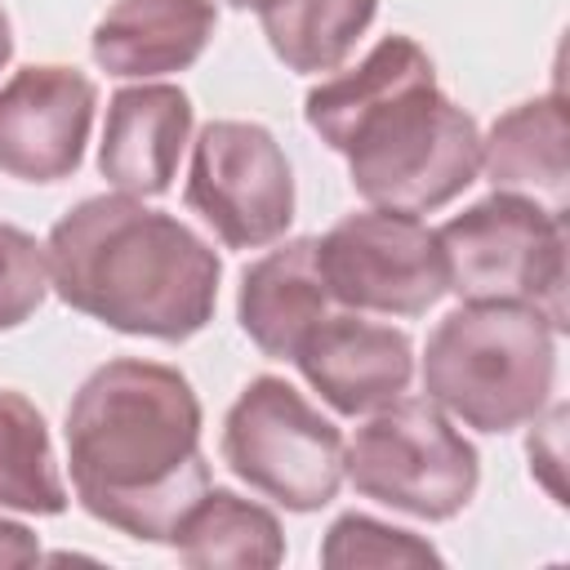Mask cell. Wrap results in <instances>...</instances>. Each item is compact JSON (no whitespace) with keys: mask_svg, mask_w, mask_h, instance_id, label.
I'll list each match as a JSON object with an SVG mask.
<instances>
[{"mask_svg":"<svg viewBox=\"0 0 570 570\" xmlns=\"http://www.w3.org/2000/svg\"><path fill=\"white\" fill-rule=\"evenodd\" d=\"M330 303L334 298L316 263V236H298L240 272L236 316L263 356L294 361L298 343L330 316Z\"/></svg>","mask_w":570,"mask_h":570,"instance_id":"14","label":"cell"},{"mask_svg":"<svg viewBox=\"0 0 570 570\" xmlns=\"http://www.w3.org/2000/svg\"><path fill=\"white\" fill-rule=\"evenodd\" d=\"M9 58H13V31H9V13L0 9V71H4Z\"/></svg>","mask_w":570,"mask_h":570,"instance_id":"23","label":"cell"},{"mask_svg":"<svg viewBox=\"0 0 570 570\" xmlns=\"http://www.w3.org/2000/svg\"><path fill=\"white\" fill-rule=\"evenodd\" d=\"M321 566H330V570H356V566L405 570V566H441V552L428 539H419L414 530H396L365 512H343L325 530Z\"/></svg>","mask_w":570,"mask_h":570,"instance_id":"20","label":"cell"},{"mask_svg":"<svg viewBox=\"0 0 570 570\" xmlns=\"http://www.w3.org/2000/svg\"><path fill=\"white\" fill-rule=\"evenodd\" d=\"M428 80H436L428 49L410 36H383L352 71H338V76L321 80L316 89H307L303 120L330 151H338L361 116H370L387 98H396L414 85H428Z\"/></svg>","mask_w":570,"mask_h":570,"instance_id":"16","label":"cell"},{"mask_svg":"<svg viewBox=\"0 0 570 570\" xmlns=\"http://www.w3.org/2000/svg\"><path fill=\"white\" fill-rule=\"evenodd\" d=\"M214 0H116L94 36L89 53L107 76L151 80L187 71L214 40Z\"/></svg>","mask_w":570,"mask_h":570,"instance_id":"13","label":"cell"},{"mask_svg":"<svg viewBox=\"0 0 570 570\" xmlns=\"http://www.w3.org/2000/svg\"><path fill=\"white\" fill-rule=\"evenodd\" d=\"M187 205L227 249H263L294 223V174L254 120H209L191 142Z\"/></svg>","mask_w":570,"mask_h":570,"instance_id":"9","label":"cell"},{"mask_svg":"<svg viewBox=\"0 0 570 570\" xmlns=\"http://www.w3.org/2000/svg\"><path fill=\"white\" fill-rule=\"evenodd\" d=\"M174 552L191 570H218V566H240V570H272L285 561V534L281 521L232 494V490H205L174 525L169 534Z\"/></svg>","mask_w":570,"mask_h":570,"instance_id":"17","label":"cell"},{"mask_svg":"<svg viewBox=\"0 0 570 570\" xmlns=\"http://www.w3.org/2000/svg\"><path fill=\"white\" fill-rule=\"evenodd\" d=\"M67 468L80 508L142 543H169L209 490L200 401L183 370L142 356L98 365L67 405Z\"/></svg>","mask_w":570,"mask_h":570,"instance_id":"1","label":"cell"},{"mask_svg":"<svg viewBox=\"0 0 570 570\" xmlns=\"http://www.w3.org/2000/svg\"><path fill=\"white\" fill-rule=\"evenodd\" d=\"M338 156H347V178L374 209L432 214L476 183L481 129L428 80L361 116Z\"/></svg>","mask_w":570,"mask_h":570,"instance_id":"4","label":"cell"},{"mask_svg":"<svg viewBox=\"0 0 570 570\" xmlns=\"http://www.w3.org/2000/svg\"><path fill=\"white\" fill-rule=\"evenodd\" d=\"M45 258L49 289L116 334L183 343L218 307V254L187 223L125 191L71 205L53 223Z\"/></svg>","mask_w":570,"mask_h":570,"instance_id":"2","label":"cell"},{"mask_svg":"<svg viewBox=\"0 0 570 570\" xmlns=\"http://www.w3.org/2000/svg\"><path fill=\"white\" fill-rule=\"evenodd\" d=\"M254 13L272 53L289 71L321 76L347 62L379 13V0H263Z\"/></svg>","mask_w":570,"mask_h":570,"instance_id":"18","label":"cell"},{"mask_svg":"<svg viewBox=\"0 0 570 570\" xmlns=\"http://www.w3.org/2000/svg\"><path fill=\"white\" fill-rule=\"evenodd\" d=\"M218 450L249 490L285 512H321L343 485V432L276 374L240 387Z\"/></svg>","mask_w":570,"mask_h":570,"instance_id":"7","label":"cell"},{"mask_svg":"<svg viewBox=\"0 0 570 570\" xmlns=\"http://www.w3.org/2000/svg\"><path fill=\"white\" fill-rule=\"evenodd\" d=\"M36 561H40V539L22 521L0 517V570H22Z\"/></svg>","mask_w":570,"mask_h":570,"instance_id":"22","label":"cell"},{"mask_svg":"<svg viewBox=\"0 0 570 570\" xmlns=\"http://www.w3.org/2000/svg\"><path fill=\"white\" fill-rule=\"evenodd\" d=\"M98 89L62 62H31L0 85V174L62 183L80 169Z\"/></svg>","mask_w":570,"mask_h":570,"instance_id":"10","label":"cell"},{"mask_svg":"<svg viewBox=\"0 0 570 570\" xmlns=\"http://www.w3.org/2000/svg\"><path fill=\"white\" fill-rule=\"evenodd\" d=\"M191 138V98L178 85L151 80L116 89L98 142V174L125 196H165L178 174V156Z\"/></svg>","mask_w":570,"mask_h":570,"instance_id":"12","label":"cell"},{"mask_svg":"<svg viewBox=\"0 0 570 570\" xmlns=\"http://www.w3.org/2000/svg\"><path fill=\"white\" fill-rule=\"evenodd\" d=\"M557 387V330L517 303H463L423 347V392L476 432L534 423Z\"/></svg>","mask_w":570,"mask_h":570,"instance_id":"3","label":"cell"},{"mask_svg":"<svg viewBox=\"0 0 570 570\" xmlns=\"http://www.w3.org/2000/svg\"><path fill=\"white\" fill-rule=\"evenodd\" d=\"M436 240L445 258V294H459L463 303L534 307L557 334L566 330V214L494 191L436 227Z\"/></svg>","mask_w":570,"mask_h":570,"instance_id":"5","label":"cell"},{"mask_svg":"<svg viewBox=\"0 0 570 570\" xmlns=\"http://www.w3.org/2000/svg\"><path fill=\"white\" fill-rule=\"evenodd\" d=\"M0 508L31 517L67 512V485L53 463L45 414L13 387H0Z\"/></svg>","mask_w":570,"mask_h":570,"instance_id":"19","label":"cell"},{"mask_svg":"<svg viewBox=\"0 0 570 570\" xmlns=\"http://www.w3.org/2000/svg\"><path fill=\"white\" fill-rule=\"evenodd\" d=\"M294 365L330 410L356 419L405 396L414 379V343L405 330L374 325L361 312H330L298 343Z\"/></svg>","mask_w":570,"mask_h":570,"instance_id":"11","label":"cell"},{"mask_svg":"<svg viewBox=\"0 0 570 570\" xmlns=\"http://www.w3.org/2000/svg\"><path fill=\"white\" fill-rule=\"evenodd\" d=\"M343 476L383 508L419 521H450L472 503L481 459L436 401L396 396L343 441Z\"/></svg>","mask_w":570,"mask_h":570,"instance_id":"6","label":"cell"},{"mask_svg":"<svg viewBox=\"0 0 570 570\" xmlns=\"http://www.w3.org/2000/svg\"><path fill=\"white\" fill-rule=\"evenodd\" d=\"M570 129H566V98L543 94L503 111L490 134L481 138V169L494 191L525 196L552 214H566V183H570Z\"/></svg>","mask_w":570,"mask_h":570,"instance_id":"15","label":"cell"},{"mask_svg":"<svg viewBox=\"0 0 570 570\" xmlns=\"http://www.w3.org/2000/svg\"><path fill=\"white\" fill-rule=\"evenodd\" d=\"M316 263L334 303L379 316H423L445 294L436 227L401 209H361L316 240Z\"/></svg>","mask_w":570,"mask_h":570,"instance_id":"8","label":"cell"},{"mask_svg":"<svg viewBox=\"0 0 570 570\" xmlns=\"http://www.w3.org/2000/svg\"><path fill=\"white\" fill-rule=\"evenodd\" d=\"M45 294H49L45 245L22 227L0 223V330H18L22 321H31Z\"/></svg>","mask_w":570,"mask_h":570,"instance_id":"21","label":"cell"},{"mask_svg":"<svg viewBox=\"0 0 570 570\" xmlns=\"http://www.w3.org/2000/svg\"><path fill=\"white\" fill-rule=\"evenodd\" d=\"M227 4H236V9H258L263 0H227Z\"/></svg>","mask_w":570,"mask_h":570,"instance_id":"24","label":"cell"}]
</instances>
